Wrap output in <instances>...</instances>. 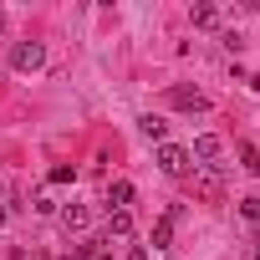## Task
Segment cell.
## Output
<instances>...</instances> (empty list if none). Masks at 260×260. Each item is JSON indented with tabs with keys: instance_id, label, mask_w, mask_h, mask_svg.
Instances as JSON below:
<instances>
[{
	"instance_id": "cell-1",
	"label": "cell",
	"mask_w": 260,
	"mask_h": 260,
	"mask_svg": "<svg viewBox=\"0 0 260 260\" xmlns=\"http://www.w3.org/2000/svg\"><path fill=\"white\" fill-rule=\"evenodd\" d=\"M41 61H46V46H41V41H16V46H11V67H16V72H36Z\"/></svg>"
},
{
	"instance_id": "cell-2",
	"label": "cell",
	"mask_w": 260,
	"mask_h": 260,
	"mask_svg": "<svg viewBox=\"0 0 260 260\" xmlns=\"http://www.w3.org/2000/svg\"><path fill=\"white\" fill-rule=\"evenodd\" d=\"M158 169L174 174V179H184V174H189V148H179V143H158Z\"/></svg>"
},
{
	"instance_id": "cell-3",
	"label": "cell",
	"mask_w": 260,
	"mask_h": 260,
	"mask_svg": "<svg viewBox=\"0 0 260 260\" xmlns=\"http://www.w3.org/2000/svg\"><path fill=\"white\" fill-rule=\"evenodd\" d=\"M169 102L184 107V112H204V107H209V97H204L199 87H169Z\"/></svg>"
},
{
	"instance_id": "cell-4",
	"label": "cell",
	"mask_w": 260,
	"mask_h": 260,
	"mask_svg": "<svg viewBox=\"0 0 260 260\" xmlns=\"http://www.w3.org/2000/svg\"><path fill=\"white\" fill-rule=\"evenodd\" d=\"M133 194H138V189L127 184V179H112V184H107V204H112V209H127V204H133Z\"/></svg>"
},
{
	"instance_id": "cell-5",
	"label": "cell",
	"mask_w": 260,
	"mask_h": 260,
	"mask_svg": "<svg viewBox=\"0 0 260 260\" xmlns=\"http://www.w3.org/2000/svg\"><path fill=\"white\" fill-rule=\"evenodd\" d=\"M219 148H224V143H219L214 133H199V138H194V153H189V158H204V164H209V158H219Z\"/></svg>"
},
{
	"instance_id": "cell-6",
	"label": "cell",
	"mask_w": 260,
	"mask_h": 260,
	"mask_svg": "<svg viewBox=\"0 0 260 260\" xmlns=\"http://www.w3.org/2000/svg\"><path fill=\"white\" fill-rule=\"evenodd\" d=\"M56 219H61V230H67V235H77V230H87V209H82V204H67V209H61Z\"/></svg>"
},
{
	"instance_id": "cell-7",
	"label": "cell",
	"mask_w": 260,
	"mask_h": 260,
	"mask_svg": "<svg viewBox=\"0 0 260 260\" xmlns=\"http://www.w3.org/2000/svg\"><path fill=\"white\" fill-rule=\"evenodd\" d=\"M107 235L127 240V235H133V214H127V209H112V214H107Z\"/></svg>"
},
{
	"instance_id": "cell-8",
	"label": "cell",
	"mask_w": 260,
	"mask_h": 260,
	"mask_svg": "<svg viewBox=\"0 0 260 260\" xmlns=\"http://www.w3.org/2000/svg\"><path fill=\"white\" fill-rule=\"evenodd\" d=\"M138 127H143L153 143H164V138H169V122H164V117H153V112H148V117H138Z\"/></svg>"
},
{
	"instance_id": "cell-9",
	"label": "cell",
	"mask_w": 260,
	"mask_h": 260,
	"mask_svg": "<svg viewBox=\"0 0 260 260\" xmlns=\"http://www.w3.org/2000/svg\"><path fill=\"white\" fill-rule=\"evenodd\" d=\"M174 224H179V219H169V214L153 224V250H169V240H174Z\"/></svg>"
},
{
	"instance_id": "cell-10",
	"label": "cell",
	"mask_w": 260,
	"mask_h": 260,
	"mask_svg": "<svg viewBox=\"0 0 260 260\" xmlns=\"http://www.w3.org/2000/svg\"><path fill=\"white\" fill-rule=\"evenodd\" d=\"M189 21H194V26H214V21H219V11H214V6H194V11H189Z\"/></svg>"
},
{
	"instance_id": "cell-11",
	"label": "cell",
	"mask_w": 260,
	"mask_h": 260,
	"mask_svg": "<svg viewBox=\"0 0 260 260\" xmlns=\"http://www.w3.org/2000/svg\"><path fill=\"white\" fill-rule=\"evenodd\" d=\"M240 164H245L250 174H260V148H255V143H240Z\"/></svg>"
},
{
	"instance_id": "cell-12",
	"label": "cell",
	"mask_w": 260,
	"mask_h": 260,
	"mask_svg": "<svg viewBox=\"0 0 260 260\" xmlns=\"http://www.w3.org/2000/svg\"><path fill=\"white\" fill-rule=\"evenodd\" d=\"M72 179H77V164H56L51 169V184H72Z\"/></svg>"
},
{
	"instance_id": "cell-13",
	"label": "cell",
	"mask_w": 260,
	"mask_h": 260,
	"mask_svg": "<svg viewBox=\"0 0 260 260\" xmlns=\"http://www.w3.org/2000/svg\"><path fill=\"white\" fill-rule=\"evenodd\" d=\"M240 214H245L250 224H260V199H255V194H250V199H240Z\"/></svg>"
},
{
	"instance_id": "cell-14",
	"label": "cell",
	"mask_w": 260,
	"mask_h": 260,
	"mask_svg": "<svg viewBox=\"0 0 260 260\" xmlns=\"http://www.w3.org/2000/svg\"><path fill=\"white\" fill-rule=\"evenodd\" d=\"M127 260H148V245H133V250H127Z\"/></svg>"
},
{
	"instance_id": "cell-15",
	"label": "cell",
	"mask_w": 260,
	"mask_h": 260,
	"mask_svg": "<svg viewBox=\"0 0 260 260\" xmlns=\"http://www.w3.org/2000/svg\"><path fill=\"white\" fill-rule=\"evenodd\" d=\"M255 260H260V230H255Z\"/></svg>"
},
{
	"instance_id": "cell-16",
	"label": "cell",
	"mask_w": 260,
	"mask_h": 260,
	"mask_svg": "<svg viewBox=\"0 0 260 260\" xmlns=\"http://www.w3.org/2000/svg\"><path fill=\"white\" fill-rule=\"evenodd\" d=\"M0 31H6V11H0Z\"/></svg>"
},
{
	"instance_id": "cell-17",
	"label": "cell",
	"mask_w": 260,
	"mask_h": 260,
	"mask_svg": "<svg viewBox=\"0 0 260 260\" xmlns=\"http://www.w3.org/2000/svg\"><path fill=\"white\" fill-rule=\"evenodd\" d=\"M0 224H6V204H0Z\"/></svg>"
},
{
	"instance_id": "cell-18",
	"label": "cell",
	"mask_w": 260,
	"mask_h": 260,
	"mask_svg": "<svg viewBox=\"0 0 260 260\" xmlns=\"http://www.w3.org/2000/svg\"><path fill=\"white\" fill-rule=\"evenodd\" d=\"M0 199H6V184H0Z\"/></svg>"
},
{
	"instance_id": "cell-19",
	"label": "cell",
	"mask_w": 260,
	"mask_h": 260,
	"mask_svg": "<svg viewBox=\"0 0 260 260\" xmlns=\"http://www.w3.org/2000/svg\"><path fill=\"white\" fill-rule=\"evenodd\" d=\"M97 260H112V255H97Z\"/></svg>"
},
{
	"instance_id": "cell-20",
	"label": "cell",
	"mask_w": 260,
	"mask_h": 260,
	"mask_svg": "<svg viewBox=\"0 0 260 260\" xmlns=\"http://www.w3.org/2000/svg\"><path fill=\"white\" fill-rule=\"evenodd\" d=\"M169 260H174V255H169Z\"/></svg>"
}]
</instances>
